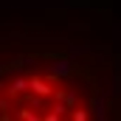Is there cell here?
Returning <instances> with one entry per match:
<instances>
[{
  "instance_id": "6da1fadb",
  "label": "cell",
  "mask_w": 121,
  "mask_h": 121,
  "mask_svg": "<svg viewBox=\"0 0 121 121\" xmlns=\"http://www.w3.org/2000/svg\"><path fill=\"white\" fill-rule=\"evenodd\" d=\"M90 110V99L79 85L48 76L23 73L0 82V118L14 121H76Z\"/></svg>"
}]
</instances>
